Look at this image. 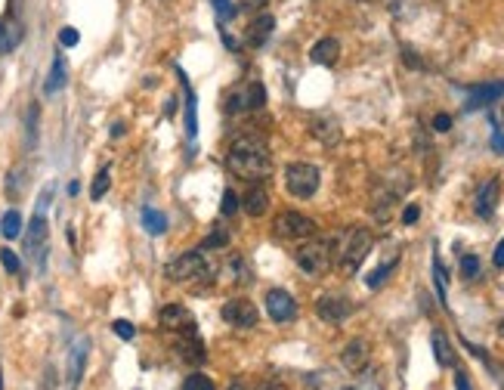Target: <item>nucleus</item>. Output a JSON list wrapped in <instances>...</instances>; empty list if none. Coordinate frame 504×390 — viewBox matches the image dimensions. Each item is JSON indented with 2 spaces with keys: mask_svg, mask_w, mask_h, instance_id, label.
Masks as SVG:
<instances>
[{
  "mask_svg": "<svg viewBox=\"0 0 504 390\" xmlns=\"http://www.w3.org/2000/svg\"><path fill=\"white\" fill-rule=\"evenodd\" d=\"M109 186H112V171L109 168H99V173L93 177V186H90V198L99 201L105 192H109Z\"/></svg>",
  "mask_w": 504,
  "mask_h": 390,
  "instance_id": "28",
  "label": "nucleus"
},
{
  "mask_svg": "<svg viewBox=\"0 0 504 390\" xmlns=\"http://www.w3.org/2000/svg\"><path fill=\"white\" fill-rule=\"evenodd\" d=\"M229 390H248V387H244L242 381H232V384H229Z\"/></svg>",
  "mask_w": 504,
  "mask_h": 390,
  "instance_id": "48",
  "label": "nucleus"
},
{
  "mask_svg": "<svg viewBox=\"0 0 504 390\" xmlns=\"http://www.w3.org/2000/svg\"><path fill=\"white\" fill-rule=\"evenodd\" d=\"M77 41H81V34H77L75 28H62V31H59V43H62V47H75Z\"/></svg>",
  "mask_w": 504,
  "mask_h": 390,
  "instance_id": "38",
  "label": "nucleus"
},
{
  "mask_svg": "<svg viewBox=\"0 0 504 390\" xmlns=\"http://www.w3.org/2000/svg\"><path fill=\"white\" fill-rule=\"evenodd\" d=\"M371 248H374L371 229H365V226L347 229V233H343V238H341V245H337V251H334L341 273H347V276H356L359 266L365 263V257L371 254Z\"/></svg>",
  "mask_w": 504,
  "mask_h": 390,
  "instance_id": "2",
  "label": "nucleus"
},
{
  "mask_svg": "<svg viewBox=\"0 0 504 390\" xmlns=\"http://www.w3.org/2000/svg\"><path fill=\"white\" fill-rule=\"evenodd\" d=\"M402 59H406V65H408V68H421V65H424V62H421V59H417V56L412 53V50H402Z\"/></svg>",
  "mask_w": 504,
  "mask_h": 390,
  "instance_id": "43",
  "label": "nucleus"
},
{
  "mask_svg": "<svg viewBox=\"0 0 504 390\" xmlns=\"http://www.w3.org/2000/svg\"><path fill=\"white\" fill-rule=\"evenodd\" d=\"M266 106V90L260 81H248V84H239L229 90L226 96V112L229 115H248V112H257V108Z\"/></svg>",
  "mask_w": 504,
  "mask_h": 390,
  "instance_id": "6",
  "label": "nucleus"
},
{
  "mask_svg": "<svg viewBox=\"0 0 504 390\" xmlns=\"http://www.w3.org/2000/svg\"><path fill=\"white\" fill-rule=\"evenodd\" d=\"M50 195H53V186H47V189L40 192V201H38V211H40V214L47 211V205H50Z\"/></svg>",
  "mask_w": 504,
  "mask_h": 390,
  "instance_id": "46",
  "label": "nucleus"
},
{
  "mask_svg": "<svg viewBox=\"0 0 504 390\" xmlns=\"http://www.w3.org/2000/svg\"><path fill=\"white\" fill-rule=\"evenodd\" d=\"M272 28H276V19H272L269 13H260L257 19H251L248 31H244V43H248L251 50H260L263 43L272 38Z\"/></svg>",
  "mask_w": 504,
  "mask_h": 390,
  "instance_id": "13",
  "label": "nucleus"
},
{
  "mask_svg": "<svg viewBox=\"0 0 504 390\" xmlns=\"http://www.w3.org/2000/svg\"><path fill=\"white\" fill-rule=\"evenodd\" d=\"M0 263H3L6 273H19V270H22V260H19L16 251H10V248L0 251Z\"/></svg>",
  "mask_w": 504,
  "mask_h": 390,
  "instance_id": "33",
  "label": "nucleus"
},
{
  "mask_svg": "<svg viewBox=\"0 0 504 390\" xmlns=\"http://www.w3.org/2000/svg\"><path fill=\"white\" fill-rule=\"evenodd\" d=\"M158 322L168 331H183V335H195V319L183 303H168V307L158 313Z\"/></svg>",
  "mask_w": 504,
  "mask_h": 390,
  "instance_id": "9",
  "label": "nucleus"
},
{
  "mask_svg": "<svg viewBox=\"0 0 504 390\" xmlns=\"http://www.w3.org/2000/svg\"><path fill=\"white\" fill-rule=\"evenodd\" d=\"M183 390H217L214 387V381L207 378V375H186V381H183Z\"/></svg>",
  "mask_w": 504,
  "mask_h": 390,
  "instance_id": "31",
  "label": "nucleus"
},
{
  "mask_svg": "<svg viewBox=\"0 0 504 390\" xmlns=\"http://www.w3.org/2000/svg\"><path fill=\"white\" fill-rule=\"evenodd\" d=\"M433 130H436V133H449V130H452V118H449V115H436V118H433Z\"/></svg>",
  "mask_w": 504,
  "mask_h": 390,
  "instance_id": "41",
  "label": "nucleus"
},
{
  "mask_svg": "<svg viewBox=\"0 0 504 390\" xmlns=\"http://www.w3.org/2000/svg\"><path fill=\"white\" fill-rule=\"evenodd\" d=\"M492 263L498 266V270H504V238L498 242V248H495V254H492Z\"/></svg>",
  "mask_w": 504,
  "mask_h": 390,
  "instance_id": "45",
  "label": "nucleus"
},
{
  "mask_svg": "<svg viewBox=\"0 0 504 390\" xmlns=\"http://www.w3.org/2000/svg\"><path fill=\"white\" fill-rule=\"evenodd\" d=\"M177 71H179V78H183V87H186V133H189V140H195L198 136V99H195V90H192L189 81H186L183 68H177Z\"/></svg>",
  "mask_w": 504,
  "mask_h": 390,
  "instance_id": "19",
  "label": "nucleus"
},
{
  "mask_svg": "<svg viewBox=\"0 0 504 390\" xmlns=\"http://www.w3.org/2000/svg\"><path fill=\"white\" fill-rule=\"evenodd\" d=\"M430 344H433V356H436V363L443 366V368H458V356H455V350H452V344H449V338H445V331H433V338H430Z\"/></svg>",
  "mask_w": 504,
  "mask_h": 390,
  "instance_id": "18",
  "label": "nucleus"
},
{
  "mask_svg": "<svg viewBox=\"0 0 504 390\" xmlns=\"http://www.w3.org/2000/svg\"><path fill=\"white\" fill-rule=\"evenodd\" d=\"M501 121H504V108H501Z\"/></svg>",
  "mask_w": 504,
  "mask_h": 390,
  "instance_id": "51",
  "label": "nucleus"
},
{
  "mask_svg": "<svg viewBox=\"0 0 504 390\" xmlns=\"http://www.w3.org/2000/svg\"><path fill=\"white\" fill-rule=\"evenodd\" d=\"M498 335L504 338V319H501V325H498Z\"/></svg>",
  "mask_w": 504,
  "mask_h": 390,
  "instance_id": "49",
  "label": "nucleus"
},
{
  "mask_svg": "<svg viewBox=\"0 0 504 390\" xmlns=\"http://www.w3.org/2000/svg\"><path fill=\"white\" fill-rule=\"evenodd\" d=\"M337 56H341V43L337 38H322L313 43V50H309V59L316 65H334Z\"/></svg>",
  "mask_w": 504,
  "mask_h": 390,
  "instance_id": "17",
  "label": "nucleus"
},
{
  "mask_svg": "<svg viewBox=\"0 0 504 390\" xmlns=\"http://www.w3.org/2000/svg\"><path fill=\"white\" fill-rule=\"evenodd\" d=\"M272 233L282 242H297V238H313L316 236V220L300 211H282L272 223Z\"/></svg>",
  "mask_w": 504,
  "mask_h": 390,
  "instance_id": "7",
  "label": "nucleus"
},
{
  "mask_svg": "<svg viewBox=\"0 0 504 390\" xmlns=\"http://www.w3.org/2000/svg\"><path fill=\"white\" fill-rule=\"evenodd\" d=\"M396 263H399V254H396V257H390V260H387V263H380L378 270L371 273V276H365V285H369V288H380L387 279H390V273L396 270Z\"/></svg>",
  "mask_w": 504,
  "mask_h": 390,
  "instance_id": "26",
  "label": "nucleus"
},
{
  "mask_svg": "<svg viewBox=\"0 0 504 390\" xmlns=\"http://www.w3.org/2000/svg\"><path fill=\"white\" fill-rule=\"evenodd\" d=\"M242 208H244V214H251V217H263L266 208H269V195H266L263 186H251L248 195L242 198Z\"/></svg>",
  "mask_w": 504,
  "mask_h": 390,
  "instance_id": "21",
  "label": "nucleus"
},
{
  "mask_svg": "<svg viewBox=\"0 0 504 390\" xmlns=\"http://www.w3.org/2000/svg\"><path fill=\"white\" fill-rule=\"evenodd\" d=\"M294 260H297V266L306 273V276H322V273H328L331 263H334V238H313V242H304L297 251H294Z\"/></svg>",
  "mask_w": 504,
  "mask_h": 390,
  "instance_id": "4",
  "label": "nucleus"
},
{
  "mask_svg": "<svg viewBox=\"0 0 504 390\" xmlns=\"http://www.w3.org/2000/svg\"><path fill=\"white\" fill-rule=\"evenodd\" d=\"M417 217H421V208H417V205H406V211H402V223H406V226H412V223H417Z\"/></svg>",
  "mask_w": 504,
  "mask_h": 390,
  "instance_id": "40",
  "label": "nucleus"
},
{
  "mask_svg": "<svg viewBox=\"0 0 504 390\" xmlns=\"http://www.w3.org/2000/svg\"><path fill=\"white\" fill-rule=\"evenodd\" d=\"M257 390H285V384L279 378H263L260 384H257Z\"/></svg>",
  "mask_w": 504,
  "mask_h": 390,
  "instance_id": "42",
  "label": "nucleus"
},
{
  "mask_svg": "<svg viewBox=\"0 0 504 390\" xmlns=\"http://www.w3.org/2000/svg\"><path fill=\"white\" fill-rule=\"evenodd\" d=\"M47 238V217L44 214H34L31 217V226H28V236H25V245H28V251H38V245Z\"/></svg>",
  "mask_w": 504,
  "mask_h": 390,
  "instance_id": "23",
  "label": "nucleus"
},
{
  "mask_svg": "<svg viewBox=\"0 0 504 390\" xmlns=\"http://www.w3.org/2000/svg\"><path fill=\"white\" fill-rule=\"evenodd\" d=\"M498 195H501V183H498V177L486 180V183L480 186V192H477V201H473V211H477V217H482V220H489V217L495 214V208H498Z\"/></svg>",
  "mask_w": 504,
  "mask_h": 390,
  "instance_id": "12",
  "label": "nucleus"
},
{
  "mask_svg": "<svg viewBox=\"0 0 504 390\" xmlns=\"http://www.w3.org/2000/svg\"><path fill=\"white\" fill-rule=\"evenodd\" d=\"M223 319L235 328H251V325H257V307L244 298H232L223 303Z\"/></svg>",
  "mask_w": 504,
  "mask_h": 390,
  "instance_id": "10",
  "label": "nucleus"
},
{
  "mask_svg": "<svg viewBox=\"0 0 504 390\" xmlns=\"http://www.w3.org/2000/svg\"><path fill=\"white\" fill-rule=\"evenodd\" d=\"M142 226H146L149 236H164L168 233V217H164L158 208H142Z\"/></svg>",
  "mask_w": 504,
  "mask_h": 390,
  "instance_id": "22",
  "label": "nucleus"
},
{
  "mask_svg": "<svg viewBox=\"0 0 504 390\" xmlns=\"http://www.w3.org/2000/svg\"><path fill=\"white\" fill-rule=\"evenodd\" d=\"M316 313H319V319L337 325L353 316V303L347 298H337V294H322V298L316 301Z\"/></svg>",
  "mask_w": 504,
  "mask_h": 390,
  "instance_id": "11",
  "label": "nucleus"
},
{
  "mask_svg": "<svg viewBox=\"0 0 504 390\" xmlns=\"http://www.w3.org/2000/svg\"><path fill=\"white\" fill-rule=\"evenodd\" d=\"M461 276L477 279L480 276V257L477 254H461Z\"/></svg>",
  "mask_w": 504,
  "mask_h": 390,
  "instance_id": "32",
  "label": "nucleus"
},
{
  "mask_svg": "<svg viewBox=\"0 0 504 390\" xmlns=\"http://www.w3.org/2000/svg\"><path fill=\"white\" fill-rule=\"evenodd\" d=\"M87 347H90V341H77L75 347H71V356H68V387H71V390H77V384H81V378H84V366H87Z\"/></svg>",
  "mask_w": 504,
  "mask_h": 390,
  "instance_id": "15",
  "label": "nucleus"
},
{
  "mask_svg": "<svg viewBox=\"0 0 504 390\" xmlns=\"http://www.w3.org/2000/svg\"><path fill=\"white\" fill-rule=\"evenodd\" d=\"M445 282H449L445 266H443V260H439V254H433V285H436V294H439V303H443V307H445Z\"/></svg>",
  "mask_w": 504,
  "mask_h": 390,
  "instance_id": "29",
  "label": "nucleus"
},
{
  "mask_svg": "<svg viewBox=\"0 0 504 390\" xmlns=\"http://www.w3.org/2000/svg\"><path fill=\"white\" fill-rule=\"evenodd\" d=\"M0 236L3 238H19L22 236V214L16 208H10L3 217H0Z\"/></svg>",
  "mask_w": 504,
  "mask_h": 390,
  "instance_id": "25",
  "label": "nucleus"
},
{
  "mask_svg": "<svg viewBox=\"0 0 504 390\" xmlns=\"http://www.w3.org/2000/svg\"><path fill=\"white\" fill-rule=\"evenodd\" d=\"M109 133H112V140H114V136H124V124H121V121H118V124H112Z\"/></svg>",
  "mask_w": 504,
  "mask_h": 390,
  "instance_id": "47",
  "label": "nucleus"
},
{
  "mask_svg": "<svg viewBox=\"0 0 504 390\" xmlns=\"http://www.w3.org/2000/svg\"><path fill=\"white\" fill-rule=\"evenodd\" d=\"M226 245H229V229L226 226H214V233L201 242V248L211 251V248H226Z\"/></svg>",
  "mask_w": 504,
  "mask_h": 390,
  "instance_id": "30",
  "label": "nucleus"
},
{
  "mask_svg": "<svg viewBox=\"0 0 504 390\" xmlns=\"http://www.w3.org/2000/svg\"><path fill=\"white\" fill-rule=\"evenodd\" d=\"M0 390H3V372H0Z\"/></svg>",
  "mask_w": 504,
  "mask_h": 390,
  "instance_id": "50",
  "label": "nucleus"
},
{
  "mask_svg": "<svg viewBox=\"0 0 504 390\" xmlns=\"http://www.w3.org/2000/svg\"><path fill=\"white\" fill-rule=\"evenodd\" d=\"M62 87H66V56H56L53 65H50V78H47L44 90L56 93V90H62Z\"/></svg>",
  "mask_w": 504,
  "mask_h": 390,
  "instance_id": "24",
  "label": "nucleus"
},
{
  "mask_svg": "<svg viewBox=\"0 0 504 390\" xmlns=\"http://www.w3.org/2000/svg\"><path fill=\"white\" fill-rule=\"evenodd\" d=\"M319 183H322V173L316 164H306V161H294L285 168V189L294 195V198H313L319 192Z\"/></svg>",
  "mask_w": 504,
  "mask_h": 390,
  "instance_id": "5",
  "label": "nucleus"
},
{
  "mask_svg": "<svg viewBox=\"0 0 504 390\" xmlns=\"http://www.w3.org/2000/svg\"><path fill=\"white\" fill-rule=\"evenodd\" d=\"M266 3H269V0H239V3H235V10H239V13H260Z\"/></svg>",
  "mask_w": 504,
  "mask_h": 390,
  "instance_id": "37",
  "label": "nucleus"
},
{
  "mask_svg": "<svg viewBox=\"0 0 504 390\" xmlns=\"http://www.w3.org/2000/svg\"><path fill=\"white\" fill-rule=\"evenodd\" d=\"M489 146H492V152L504 155V130H501V127H495V130H492V140H489Z\"/></svg>",
  "mask_w": 504,
  "mask_h": 390,
  "instance_id": "39",
  "label": "nucleus"
},
{
  "mask_svg": "<svg viewBox=\"0 0 504 390\" xmlns=\"http://www.w3.org/2000/svg\"><path fill=\"white\" fill-rule=\"evenodd\" d=\"M239 205H242V201H239V195H235L232 189L223 192V217H232L235 211H239Z\"/></svg>",
  "mask_w": 504,
  "mask_h": 390,
  "instance_id": "35",
  "label": "nucleus"
},
{
  "mask_svg": "<svg viewBox=\"0 0 504 390\" xmlns=\"http://www.w3.org/2000/svg\"><path fill=\"white\" fill-rule=\"evenodd\" d=\"M19 38H22L19 25H13V22H3V25H0V53H10V50L19 43Z\"/></svg>",
  "mask_w": 504,
  "mask_h": 390,
  "instance_id": "27",
  "label": "nucleus"
},
{
  "mask_svg": "<svg viewBox=\"0 0 504 390\" xmlns=\"http://www.w3.org/2000/svg\"><path fill=\"white\" fill-rule=\"evenodd\" d=\"M211 3H214V10H217V16H220V19H232L235 13H239V10H235L232 0H211Z\"/></svg>",
  "mask_w": 504,
  "mask_h": 390,
  "instance_id": "36",
  "label": "nucleus"
},
{
  "mask_svg": "<svg viewBox=\"0 0 504 390\" xmlns=\"http://www.w3.org/2000/svg\"><path fill=\"white\" fill-rule=\"evenodd\" d=\"M112 331L121 338V341H133V335H136V328H133V325L127 322V319H114V322H112Z\"/></svg>",
  "mask_w": 504,
  "mask_h": 390,
  "instance_id": "34",
  "label": "nucleus"
},
{
  "mask_svg": "<svg viewBox=\"0 0 504 390\" xmlns=\"http://www.w3.org/2000/svg\"><path fill=\"white\" fill-rule=\"evenodd\" d=\"M170 282H198V279H214L217 276V263L207 260V251L198 248V251H186L183 257L170 260L164 266Z\"/></svg>",
  "mask_w": 504,
  "mask_h": 390,
  "instance_id": "3",
  "label": "nucleus"
},
{
  "mask_svg": "<svg viewBox=\"0 0 504 390\" xmlns=\"http://www.w3.org/2000/svg\"><path fill=\"white\" fill-rule=\"evenodd\" d=\"M455 387H458V390H473L470 381H467V372H461V368L455 372Z\"/></svg>",
  "mask_w": 504,
  "mask_h": 390,
  "instance_id": "44",
  "label": "nucleus"
},
{
  "mask_svg": "<svg viewBox=\"0 0 504 390\" xmlns=\"http://www.w3.org/2000/svg\"><path fill=\"white\" fill-rule=\"evenodd\" d=\"M504 96V84H480V87H470V99H467V112L473 108H482L495 99Z\"/></svg>",
  "mask_w": 504,
  "mask_h": 390,
  "instance_id": "16",
  "label": "nucleus"
},
{
  "mask_svg": "<svg viewBox=\"0 0 504 390\" xmlns=\"http://www.w3.org/2000/svg\"><path fill=\"white\" fill-rule=\"evenodd\" d=\"M226 168L235 173V177L248 180V183H263L272 173V155L269 146L254 133L235 136L226 149Z\"/></svg>",
  "mask_w": 504,
  "mask_h": 390,
  "instance_id": "1",
  "label": "nucleus"
},
{
  "mask_svg": "<svg viewBox=\"0 0 504 390\" xmlns=\"http://www.w3.org/2000/svg\"><path fill=\"white\" fill-rule=\"evenodd\" d=\"M266 313H269L272 322L285 325V322L297 319L300 310H297V301H294L285 288H272V291H266Z\"/></svg>",
  "mask_w": 504,
  "mask_h": 390,
  "instance_id": "8",
  "label": "nucleus"
},
{
  "mask_svg": "<svg viewBox=\"0 0 504 390\" xmlns=\"http://www.w3.org/2000/svg\"><path fill=\"white\" fill-rule=\"evenodd\" d=\"M341 363L347 366L350 372H362L365 363H369V341H362V338H353V341L343 347Z\"/></svg>",
  "mask_w": 504,
  "mask_h": 390,
  "instance_id": "14",
  "label": "nucleus"
},
{
  "mask_svg": "<svg viewBox=\"0 0 504 390\" xmlns=\"http://www.w3.org/2000/svg\"><path fill=\"white\" fill-rule=\"evenodd\" d=\"M309 130H313V136H319L325 146H334V143L341 140V124H337L334 118H313L309 121Z\"/></svg>",
  "mask_w": 504,
  "mask_h": 390,
  "instance_id": "20",
  "label": "nucleus"
}]
</instances>
